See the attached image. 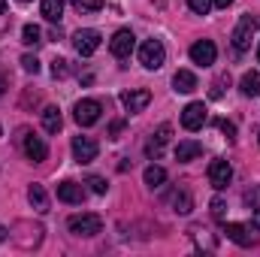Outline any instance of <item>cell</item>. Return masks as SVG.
<instances>
[{
    "label": "cell",
    "instance_id": "cell-28",
    "mask_svg": "<svg viewBox=\"0 0 260 257\" xmlns=\"http://www.w3.org/2000/svg\"><path fill=\"white\" fill-rule=\"evenodd\" d=\"M52 76H55V79H64L67 76V61L64 58H55V61H52Z\"/></svg>",
    "mask_w": 260,
    "mask_h": 257
},
{
    "label": "cell",
    "instance_id": "cell-10",
    "mask_svg": "<svg viewBox=\"0 0 260 257\" xmlns=\"http://www.w3.org/2000/svg\"><path fill=\"white\" fill-rule=\"evenodd\" d=\"M97 142L91 139V136H76L73 139V157L79 160V164H91L94 157H97Z\"/></svg>",
    "mask_w": 260,
    "mask_h": 257
},
{
    "label": "cell",
    "instance_id": "cell-15",
    "mask_svg": "<svg viewBox=\"0 0 260 257\" xmlns=\"http://www.w3.org/2000/svg\"><path fill=\"white\" fill-rule=\"evenodd\" d=\"M58 200L76 206V203L85 200V191H82V185H76V182H61V185H58Z\"/></svg>",
    "mask_w": 260,
    "mask_h": 257
},
{
    "label": "cell",
    "instance_id": "cell-3",
    "mask_svg": "<svg viewBox=\"0 0 260 257\" xmlns=\"http://www.w3.org/2000/svg\"><path fill=\"white\" fill-rule=\"evenodd\" d=\"M100 30H94V27H82V30H76L73 34V46H76V52L82 55V58H88V55H94L97 49H100Z\"/></svg>",
    "mask_w": 260,
    "mask_h": 257
},
{
    "label": "cell",
    "instance_id": "cell-12",
    "mask_svg": "<svg viewBox=\"0 0 260 257\" xmlns=\"http://www.w3.org/2000/svg\"><path fill=\"white\" fill-rule=\"evenodd\" d=\"M148 103H151V94H148L145 88H133V91H124V94H121V106H124L127 112H142Z\"/></svg>",
    "mask_w": 260,
    "mask_h": 257
},
{
    "label": "cell",
    "instance_id": "cell-34",
    "mask_svg": "<svg viewBox=\"0 0 260 257\" xmlns=\"http://www.w3.org/2000/svg\"><path fill=\"white\" fill-rule=\"evenodd\" d=\"M212 3H215V6H218V9H227V6H230V3H233V0H212Z\"/></svg>",
    "mask_w": 260,
    "mask_h": 257
},
{
    "label": "cell",
    "instance_id": "cell-4",
    "mask_svg": "<svg viewBox=\"0 0 260 257\" xmlns=\"http://www.w3.org/2000/svg\"><path fill=\"white\" fill-rule=\"evenodd\" d=\"M100 112H103V106H100L97 100H79L76 109H73V118H76L82 127H91V124L100 121Z\"/></svg>",
    "mask_w": 260,
    "mask_h": 257
},
{
    "label": "cell",
    "instance_id": "cell-6",
    "mask_svg": "<svg viewBox=\"0 0 260 257\" xmlns=\"http://www.w3.org/2000/svg\"><path fill=\"white\" fill-rule=\"evenodd\" d=\"M254 27H260V21H251V18H242L233 30V49L242 55L251 49V40H254Z\"/></svg>",
    "mask_w": 260,
    "mask_h": 257
},
{
    "label": "cell",
    "instance_id": "cell-39",
    "mask_svg": "<svg viewBox=\"0 0 260 257\" xmlns=\"http://www.w3.org/2000/svg\"><path fill=\"white\" fill-rule=\"evenodd\" d=\"M257 61H260V46H257Z\"/></svg>",
    "mask_w": 260,
    "mask_h": 257
},
{
    "label": "cell",
    "instance_id": "cell-17",
    "mask_svg": "<svg viewBox=\"0 0 260 257\" xmlns=\"http://www.w3.org/2000/svg\"><path fill=\"white\" fill-rule=\"evenodd\" d=\"M173 88H176L179 94H191L197 88V76L191 70H179V73L173 76Z\"/></svg>",
    "mask_w": 260,
    "mask_h": 257
},
{
    "label": "cell",
    "instance_id": "cell-1",
    "mask_svg": "<svg viewBox=\"0 0 260 257\" xmlns=\"http://www.w3.org/2000/svg\"><path fill=\"white\" fill-rule=\"evenodd\" d=\"M164 61H167V49H164L160 40H145L139 46V64L145 70H160Z\"/></svg>",
    "mask_w": 260,
    "mask_h": 257
},
{
    "label": "cell",
    "instance_id": "cell-33",
    "mask_svg": "<svg viewBox=\"0 0 260 257\" xmlns=\"http://www.w3.org/2000/svg\"><path fill=\"white\" fill-rule=\"evenodd\" d=\"M121 130H124V121H115V124L109 127V136H112V139H118V133H121Z\"/></svg>",
    "mask_w": 260,
    "mask_h": 257
},
{
    "label": "cell",
    "instance_id": "cell-20",
    "mask_svg": "<svg viewBox=\"0 0 260 257\" xmlns=\"http://www.w3.org/2000/svg\"><path fill=\"white\" fill-rule=\"evenodd\" d=\"M27 200H30V206H34L37 212H46V209H49V194H46L43 185H30V188H27Z\"/></svg>",
    "mask_w": 260,
    "mask_h": 257
},
{
    "label": "cell",
    "instance_id": "cell-8",
    "mask_svg": "<svg viewBox=\"0 0 260 257\" xmlns=\"http://www.w3.org/2000/svg\"><path fill=\"white\" fill-rule=\"evenodd\" d=\"M215 58H218V49H215L212 40H197L194 46H191V61L197 67H212Z\"/></svg>",
    "mask_w": 260,
    "mask_h": 257
},
{
    "label": "cell",
    "instance_id": "cell-40",
    "mask_svg": "<svg viewBox=\"0 0 260 257\" xmlns=\"http://www.w3.org/2000/svg\"><path fill=\"white\" fill-rule=\"evenodd\" d=\"M18 3H30V0H18Z\"/></svg>",
    "mask_w": 260,
    "mask_h": 257
},
{
    "label": "cell",
    "instance_id": "cell-27",
    "mask_svg": "<svg viewBox=\"0 0 260 257\" xmlns=\"http://www.w3.org/2000/svg\"><path fill=\"white\" fill-rule=\"evenodd\" d=\"M188 6H191V12H197V15H209V9L215 3L212 0H188Z\"/></svg>",
    "mask_w": 260,
    "mask_h": 257
},
{
    "label": "cell",
    "instance_id": "cell-22",
    "mask_svg": "<svg viewBox=\"0 0 260 257\" xmlns=\"http://www.w3.org/2000/svg\"><path fill=\"white\" fill-rule=\"evenodd\" d=\"M43 127L49 133H58L61 130V109L58 106H46L43 109Z\"/></svg>",
    "mask_w": 260,
    "mask_h": 257
},
{
    "label": "cell",
    "instance_id": "cell-23",
    "mask_svg": "<svg viewBox=\"0 0 260 257\" xmlns=\"http://www.w3.org/2000/svg\"><path fill=\"white\" fill-rule=\"evenodd\" d=\"M170 203H173V209H176L179 215H188V212L194 209V200H191V194L188 191H173Z\"/></svg>",
    "mask_w": 260,
    "mask_h": 257
},
{
    "label": "cell",
    "instance_id": "cell-32",
    "mask_svg": "<svg viewBox=\"0 0 260 257\" xmlns=\"http://www.w3.org/2000/svg\"><path fill=\"white\" fill-rule=\"evenodd\" d=\"M245 203H248L251 209H260V188H254V191L245 194Z\"/></svg>",
    "mask_w": 260,
    "mask_h": 257
},
{
    "label": "cell",
    "instance_id": "cell-16",
    "mask_svg": "<svg viewBox=\"0 0 260 257\" xmlns=\"http://www.w3.org/2000/svg\"><path fill=\"white\" fill-rule=\"evenodd\" d=\"M203 154V145L194 142V139H185V142H179L176 145V160H182V164H188V160H194Z\"/></svg>",
    "mask_w": 260,
    "mask_h": 257
},
{
    "label": "cell",
    "instance_id": "cell-5",
    "mask_svg": "<svg viewBox=\"0 0 260 257\" xmlns=\"http://www.w3.org/2000/svg\"><path fill=\"white\" fill-rule=\"evenodd\" d=\"M230 179H233V167H230L227 160L215 157V160L209 164V185H212L215 191H224V188L230 185Z\"/></svg>",
    "mask_w": 260,
    "mask_h": 257
},
{
    "label": "cell",
    "instance_id": "cell-18",
    "mask_svg": "<svg viewBox=\"0 0 260 257\" xmlns=\"http://www.w3.org/2000/svg\"><path fill=\"white\" fill-rule=\"evenodd\" d=\"M239 91H242L245 97H257L260 94V73L257 70H248V73L239 79Z\"/></svg>",
    "mask_w": 260,
    "mask_h": 257
},
{
    "label": "cell",
    "instance_id": "cell-9",
    "mask_svg": "<svg viewBox=\"0 0 260 257\" xmlns=\"http://www.w3.org/2000/svg\"><path fill=\"white\" fill-rule=\"evenodd\" d=\"M133 46H136V37H133V30H127V27H124V30H118V34L109 40V52H112L115 58H121V61L130 58Z\"/></svg>",
    "mask_w": 260,
    "mask_h": 257
},
{
    "label": "cell",
    "instance_id": "cell-30",
    "mask_svg": "<svg viewBox=\"0 0 260 257\" xmlns=\"http://www.w3.org/2000/svg\"><path fill=\"white\" fill-rule=\"evenodd\" d=\"M21 67H24L27 73H40V61H37L34 55H24V58H21Z\"/></svg>",
    "mask_w": 260,
    "mask_h": 257
},
{
    "label": "cell",
    "instance_id": "cell-24",
    "mask_svg": "<svg viewBox=\"0 0 260 257\" xmlns=\"http://www.w3.org/2000/svg\"><path fill=\"white\" fill-rule=\"evenodd\" d=\"M70 3H73V9L82 12V15H88V12H100V9H103V0H70Z\"/></svg>",
    "mask_w": 260,
    "mask_h": 257
},
{
    "label": "cell",
    "instance_id": "cell-2",
    "mask_svg": "<svg viewBox=\"0 0 260 257\" xmlns=\"http://www.w3.org/2000/svg\"><path fill=\"white\" fill-rule=\"evenodd\" d=\"M100 230H103L100 215L85 212V215H73V218H70V233H73V236H97Z\"/></svg>",
    "mask_w": 260,
    "mask_h": 257
},
{
    "label": "cell",
    "instance_id": "cell-7",
    "mask_svg": "<svg viewBox=\"0 0 260 257\" xmlns=\"http://www.w3.org/2000/svg\"><path fill=\"white\" fill-rule=\"evenodd\" d=\"M170 136H173V127H170V124H160V127H157V133H154V136L145 142V154H148L151 160H157V157L167 151V145H170Z\"/></svg>",
    "mask_w": 260,
    "mask_h": 257
},
{
    "label": "cell",
    "instance_id": "cell-25",
    "mask_svg": "<svg viewBox=\"0 0 260 257\" xmlns=\"http://www.w3.org/2000/svg\"><path fill=\"white\" fill-rule=\"evenodd\" d=\"M40 37H43V34H40L37 24H24V30H21V43H24V46H37Z\"/></svg>",
    "mask_w": 260,
    "mask_h": 257
},
{
    "label": "cell",
    "instance_id": "cell-31",
    "mask_svg": "<svg viewBox=\"0 0 260 257\" xmlns=\"http://www.w3.org/2000/svg\"><path fill=\"white\" fill-rule=\"evenodd\" d=\"M218 130H221V133H227V139H233V136H236L233 121H227V118H221V121H218Z\"/></svg>",
    "mask_w": 260,
    "mask_h": 257
},
{
    "label": "cell",
    "instance_id": "cell-29",
    "mask_svg": "<svg viewBox=\"0 0 260 257\" xmlns=\"http://www.w3.org/2000/svg\"><path fill=\"white\" fill-rule=\"evenodd\" d=\"M88 185H91V191H94V194H106V188H109V185H106V179H100V176H91V179H88Z\"/></svg>",
    "mask_w": 260,
    "mask_h": 257
},
{
    "label": "cell",
    "instance_id": "cell-26",
    "mask_svg": "<svg viewBox=\"0 0 260 257\" xmlns=\"http://www.w3.org/2000/svg\"><path fill=\"white\" fill-rule=\"evenodd\" d=\"M212 218H215V221H224V218H227V203H224L221 197L212 200Z\"/></svg>",
    "mask_w": 260,
    "mask_h": 257
},
{
    "label": "cell",
    "instance_id": "cell-19",
    "mask_svg": "<svg viewBox=\"0 0 260 257\" xmlns=\"http://www.w3.org/2000/svg\"><path fill=\"white\" fill-rule=\"evenodd\" d=\"M40 9H43V18H46V21L58 24V21H61V15H64V0H43V3H40Z\"/></svg>",
    "mask_w": 260,
    "mask_h": 257
},
{
    "label": "cell",
    "instance_id": "cell-38",
    "mask_svg": "<svg viewBox=\"0 0 260 257\" xmlns=\"http://www.w3.org/2000/svg\"><path fill=\"white\" fill-rule=\"evenodd\" d=\"M3 236H6V230H3V227H0V242H3Z\"/></svg>",
    "mask_w": 260,
    "mask_h": 257
},
{
    "label": "cell",
    "instance_id": "cell-35",
    "mask_svg": "<svg viewBox=\"0 0 260 257\" xmlns=\"http://www.w3.org/2000/svg\"><path fill=\"white\" fill-rule=\"evenodd\" d=\"M254 230H260V209H254Z\"/></svg>",
    "mask_w": 260,
    "mask_h": 257
},
{
    "label": "cell",
    "instance_id": "cell-21",
    "mask_svg": "<svg viewBox=\"0 0 260 257\" xmlns=\"http://www.w3.org/2000/svg\"><path fill=\"white\" fill-rule=\"evenodd\" d=\"M142 179H145V185H148V188H160V185L167 182V170H164V167H157V164H151V167H145Z\"/></svg>",
    "mask_w": 260,
    "mask_h": 257
},
{
    "label": "cell",
    "instance_id": "cell-37",
    "mask_svg": "<svg viewBox=\"0 0 260 257\" xmlns=\"http://www.w3.org/2000/svg\"><path fill=\"white\" fill-rule=\"evenodd\" d=\"M3 9H6V0H0V15H3Z\"/></svg>",
    "mask_w": 260,
    "mask_h": 257
},
{
    "label": "cell",
    "instance_id": "cell-11",
    "mask_svg": "<svg viewBox=\"0 0 260 257\" xmlns=\"http://www.w3.org/2000/svg\"><path fill=\"white\" fill-rule=\"evenodd\" d=\"M224 233H227V239H230V242H236V245H242V248H251V245L257 242L254 227L248 230L245 224H224Z\"/></svg>",
    "mask_w": 260,
    "mask_h": 257
},
{
    "label": "cell",
    "instance_id": "cell-14",
    "mask_svg": "<svg viewBox=\"0 0 260 257\" xmlns=\"http://www.w3.org/2000/svg\"><path fill=\"white\" fill-rule=\"evenodd\" d=\"M24 154H27L34 164H40V160L49 157V148H46V142H43L40 136H24Z\"/></svg>",
    "mask_w": 260,
    "mask_h": 257
},
{
    "label": "cell",
    "instance_id": "cell-13",
    "mask_svg": "<svg viewBox=\"0 0 260 257\" xmlns=\"http://www.w3.org/2000/svg\"><path fill=\"white\" fill-rule=\"evenodd\" d=\"M206 124V106L203 103H188L182 109V127L185 130H200Z\"/></svg>",
    "mask_w": 260,
    "mask_h": 257
},
{
    "label": "cell",
    "instance_id": "cell-36",
    "mask_svg": "<svg viewBox=\"0 0 260 257\" xmlns=\"http://www.w3.org/2000/svg\"><path fill=\"white\" fill-rule=\"evenodd\" d=\"M3 88H6V79L0 76V97H3Z\"/></svg>",
    "mask_w": 260,
    "mask_h": 257
}]
</instances>
